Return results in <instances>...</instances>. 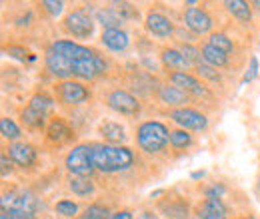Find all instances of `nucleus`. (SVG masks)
Masks as SVG:
<instances>
[{"label":"nucleus","instance_id":"1","mask_svg":"<svg viewBox=\"0 0 260 219\" xmlns=\"http://www.w3.org/2000/svg\"><path fill=\"white\" fill-rule=\"evenodd\" d=\"M92 154H94V167L100 171H106V173L126 169L134 161V156L128 148H120V146H112V144L94 146Z\"/></svg>","mask_w":260,"mask_h":219},{"label":"nucleus","instance_id":"2","mask_svg":"<svg viewBox=\"0 0 260 219\" xmlns=\"http://www.w3.org/2000/svg\"><path fill=\"white\" fill-rule=\"evenodd\" d=\"M168 140H170V134L160 122H146L138 127V144L148 154L160 152Z\"/></svg>","mask_w":260,"mask_h":219},{"label":"nucleus","instance_id":"3","mask_svg":"<svg viewBox=\"0 0 260 219\" xmlns=\"http://www.w3.org/2000/svg\"><path fill=\"white\" fill-rule=\"evenodd\" d=\"M66 169L70 173H74L76 178H90V173L96 169L92 148L86 144L72 148V152L66 156Z\"/></svg>","mask_w":260,"mask_h":219},{"label":"nucleus","instance_id":"4","mask_svg":"<svg viewBox=\"0 0 260 219\" xmlns=\"http://www.w3.org/2000/svg\"><path fill=\"white\" fill-rule=\"evenodd\" d=\"M106 68V64L102 62L98 56L92 58H80V60H72V76L82 78V80H92L98 74H102Z\"/></svg>","mask_w":260,"mask_h":219},{"label":"nucleus","instance_id":"5","mask_svg":"<svg viewBox=\"0 0 260 219\" xmlns=\"http://www.w3.org/2000/svg\"><path fill=\"white\" fill-rule=\"evenodd\" d=\"M170 118L176 122L178 125H182L184 129H194V132H200L206 127V116L196 112V110H190V108H182V110H174L170 114Z\"/></svg>","mask_w":260,"mask_h":219},{"label":"nucleus","instance_id":"6","mask_svg":"<svg viewBox=\"0 0 260 219\" xmlns=\"http://www.w3.org/2000/svg\"><path fill=\"white\" fill-rule=\"evenodd\" d=\"M64 26L70 34H74V36H78V38L90 36V34H92V28H94L92 20H90L84 12H80V10H74V12H70V14L66 16Z\"/></svg>","mask_w":260,"mask_h":219},{"label":"nucleus","instance_id":"7","mask_svg":"<svg viewBox=\"0 0 260 219\" xmlns=\"http://www.w3.org/2000/svg\"><path fill=\"white\" fill-rule=\"evenodd\" d=\"M58 96L64 104H82L90 98L88 88H84L80 82H72V80H66L58 86Z\"/></svg>","mask_w":260,"mask_h":219},{"label":"nucleus","instance_id":"8","mask_svg":"<svg viewBox=\"0 0 260 219\" xmlns=\"http://www.w3.org/2000/svg\"><path fill=\"white\" fill-rule=\"evenodd\" d=\"M50 50L56 52V54H60V56H64L68 60H80V58H92V56H96L86 46H78V44H74L70 40H58V42H54L50 46Z\"/></svg>","mask_w":260,"mask_h":219},{"label":"nucleus","instance_id":"9","mask_svg":"<svg viewBox=\"0 0 260 219\" xmlns=\"http://www.w3.org/2000/svg\"><path fill=\"white\" fill-rule=\"evenodd\" d=\"M108 106L114 112H120V114H126V116H132L140 110L138 100L134 96H130L128 92H122V90H116V92L108 96Z\"/></svg>","mask_w":260,"mask_h":219},{"label":"nucleus","instance_id":"10","mask_svg":"<svg viewBox=\"0 0 260 219\" xmlns=\"http://www.w3.org/2000/svg\"><path fill=\"white\" fill-rule=\"evenodd\" d=\"M184 22H186V26L194 32V34H206V32H210V28H212L210 16L204 10L194 8V6L184 12Z\"/></svg>","mask_w":260,"mask_h":219},{"label":"nucleus","instance_id":"11","mask_svg":"<svg viewBox=\"0 0 260 219\" xmlns=\"http://www.w3.org/2000/svg\"><path fill=\"white\" fill-rule=\"evenodd\" d=\"M46 66H48V70H50L54 76H58V78H68V76H72V60H68L64 56L52 52V50H48V54H46Z\"/></svg>","mask_w":260,"mask_h":219},{"label":"nucleus","instance_id":"12","mask_svg":"<svg viewBox=\"0 0 260 219\" xmlns=\"http://www.w3.org/2000/svg\"><path fill=\"white\" fill-rule=\"evenodd\" d=\"M170 80H172V84H174L176 88H180V90H184V92H192V94H198V96L206 94L204 86H202L196 78H192L190 74H186V72H172Z\"/></svg>","mask_w":260,"mask_h":219},{"label":"nucleus","instance_id":"13","mask_svg":"<svg viewBox=\"0 0 260 219\" xmlns=\"http://www.w3.org/2000/svg\"><path fill=\"white\" fill-rule=\"evenodd\" d=\"M8 154L12 157V161H16L22 167L32 165L34 159H36V152H34L32 146H28V144H10L8 146Z\"/></svg>","mask_w":260,"mask_h":219},{"label":"nucleus","instance_id":"14","mask_svg":"<svg viewBox=\"0 0 260 219\" xmlns=\"http://www.w3.org/2000/svg\"><path fill=\"white\" fill-rule=\"evenodd\" d=\"M146 28L156 36H170L172 34V22L158 12H150L146 16Z\"/></svg>","mask_w":260,"mask_h":219},{"label":"nucleus","instance_id":"15","mask_svg":"<svg viewBox=\"0 0 260 219\" xmlns=\"http://www.w3.org/2000/svg\"><path fill=\"white\" fill-rule=\"evenodd\" d=\"M198 219H226V209H224L222 201L208 197V199L204 201V205L200 207Z\"/></svg>","mask_w":260,"mask_h":219},{"label":"nucleus","instance_id":"16","mask_svg":"<svg viewBox=\"0 0 260 219\" xmlns=\"http://www.w3.org/2000/svg\"><path fill=\"white\" fill-rule=\"evenodd\" d=\"M102 42H104L106 48H110V50H114V52H122V50H126V46H128V36L122 30H104Z\"/></svg>","mask_w":260,"mask_h":219},{"label":"nucleus","instance_id":"17","mask_svg":"<svg viewBox=\"0 0 260 219\" xmlns=\"http://www.w3.org/2000/svg\"><path fill=\"white\" fill-rule=\"evenodd\" d=\"M48 138L52 142H56V144H62V142H66L70 138V127L60 118H56V120H52L50 125H48Z\"/></svg>","mask_w":260,"mask_h":219},{"label":"nucleus","instance_id":"18","mask_svg":"<svg viewBox=\"0 0 260 219\" xmlns=\"http://www.w3.org/2000/svg\"><path fill=\"white\" fill-rule=\"evenodd\" d=\"M158 94H160L162 102H166V104H186V100H188L186 92L176 88V86H160Z\"/></svg>","mask_w":260,"mask_h":219},{"label":"nucleus","instance_id":"19","mask_svg":"<svg viewBox=\"0 0 260 219\" xmlns=\"http://www.w3.org/2000/svg\"><path fill=\"white\" fill-rule=\"evenodd\" d=\"M100 134H102V138H104L106 142H110V144L122 142V140L126 138V136H124V127L120 124H116V122H106V124H102Z\"/></svg>","mask_w":260,"mask_h":219},{"label":"nucleus","instance_id":"20","mask_svg":"<svg viewBox=\"0 0 260 219\" xmlns=\"http://www.w3.org/2000/svg\"><path fill=\"white\" fill-rule=\"evenodd\" d=\"M202 58H204V62L208 64V66H226L228 64L226 54L220 52V50H216V48L210 46V44H206V46L202 48Z\"/></svg>","mask_w":260,"mask_h":219},{"label":"nucleus","instance_id":"21","mask_svg":"<svg viewBox=\"0 0 260 219\" xmlns=\"http://www.w3.org/2000/svg\"><path fill=\"white\" fill-rule=\"evenodd\" d=\"M226 8L230 14H234V16H236L238 20H242V22H248V20L252 18V12H250L248 4L242 2V0H228Z\"/></svg>","mask_w":260,"mask_h":219},{"label":"nucleus","instance_id":"22","mask_svg":"<svg viewBox=\"0 0 260 219\" xmlns=\"http://www.w3.org/2000/svg\"><path fill=\"white\" fill-rule=\"evenodd\" d=\"M28 106L32 108L34 112H38V114H42V116L46 118V116L52 114V110H54V100L48 98V96L40 94V96H34Z\"/></svg>","mask_w":260,"mask_h":219},{"label":"nucleus","instance_id":"23","mask_svg":"<svg viewBox=\"0 0 260 219\" xmlns=\"http://www.w3.org/2000/svg\"><path fill=\"white\" fill-rule=\"evenodd\" d=\"M98 20L102 22V26L106 28V30H120L118 26H120V22H122V18L114 12V8H108V10H100L98 12Z\"/></svg>","mask_w":260,"mask_h":219},{"label":"nucleus","instance_id":"24","mask_svg":"<svg viewBox=\"0 0 260 219\" xmlns=\"http://www.w3.org/2000/svg\"><path fill=\"white\" fill-rule=\"evenodd\" d=\"M68 188L72 189V193L76 195H88L94 191V184L90 182V178H72Z\"/></svg>","mask_w":260,"mask_h":219},{"label":"nucleus","instance_id":"25","mask_svg":"<svg viewBox=\"0 0 260 219\" xmlns=\"http://www.w3.org/2000/svg\"><path fill=\"white\" fill-rule=\"evenodd\" d=\"M36 207H38V201H36V197L32 193H20V195L14 197V203H12L10 209H26V211L34 213Z\"/></svg>","mask_w":260,"mask_h":219},{"label":"nucleus","instance_id":"26","mask_svg":"<svg viewBox=\"0 0 260 219\" xmlns=\"http://www.w3.org/2000/svg\"><path fill=\"white\" fill-rule=\"evenodd\" d=\"M162 62L166 66H170V68H182V66H186V60H184V56L180 54V50H174V48H166L162 50Z\"/></svg>","mask_w":260,"mask_h":219},{"label":"nucleus","instance_id":"27","mask_svg":"<svg viewBox=\"0 0 260 219\" xmlns=\"http://www.w3.org/2000/svg\"><path fill=\"white\" fill-rule=\"evenodd\" d=\"M210 42V46H214L216 50H220V52H224V54H228L230 50H232V40L228 38L226 34H212L210 38H208Z\"/></svg>","mask_w":260,"mask_h":219},{"label":"nucleus","instance_id":"28","mask_svg":"<svg viewBox=\"0 0 260 219\" xmlns=\"http://www.w3.org/2000/svg\"><path fill=\"white\" fill-rule=\"evenodd\" d=\"M44 116L42 114H38V112H34L32 108L28 106L26 110H22V122L26 125H30V127H42L44 125Z\"/></svg>","mask_w":260,"mask_h":219},{"label":"nucleus","instance_id":"29","mask_svg":"<svg viewBox=\"0 0 260 219\" xmlns=\"http://www.w3.org/2000/svg\"><path fill=\"white\" fill-rule=\"evenodd\" d=\"M0 134H2L6 140H16V138H20L18 125L14 124L12 120H8V118H2V120H0Z\"/></svg>","mask_w":260,"mask_h":219},{"label":"nucleus","instance_id":"30","mask_svg":"<svg viewBox=\"0 0 260 219\" xmlns=\"http://www.w3.org/2000/svg\"><path fill=\"white\" fill-rule=\"evenodd\" d=\"M80 219H112V217H110V213H108L106 207H102V205H90Z\"/></svg>","mask_w":260,"mask_h":219},{"label":"nucleus","instance_id":"31","mask_svg":"<svg viewBox=\"0 0 260 219\" xmlns=\"http://www.w3.org/2000/svg\"><path fill=\"white\" fill-rule=\"evenodd\" d=\"M190 142H192L190 136H188L186 132H182V129L170 134V144H172L174 148H186V146H190Z\"/></svg>","mask_w":260,"mask_h":219},{"label":"nucleus","instance_id":"32","mask_svg":"<svg viewBox=\"0 0 260 219\" xmlns=\"http://www.w3.org/2000/svg\"><path fill=\"white\" fill-rule=\"evenodd\" d=\"M180 54L184 56V60L188 64H196L198 58H200V52L196 50L194 46H190V44H182V46H180Z\"/></svg>","mask_w":260,"mask_h":219},{"label":"nucleus","instance_id":"33","mask_svg":"<svg viewBox=\"0 0 260 219\" xmlns=\"http://www.w3.org/2000/svg\"><path fill=\"white\" fill-rule=\"evenodd\" d=\"M56 211H58L60 215L70 217V215H76L78 207H76V203H72V201H58V203H56Z\"/></svg>","mask_w":260,"mask_h":219},{"label":"nucleus","instance_id":"34","mask_svg":"<svg viewBox=\"0 0 260 219\" xmlns=\"http://www.w3.org/2000/svg\"><path fill=\"white\" fill-rule=\"evenodd\" d=\"M114 6H116L114 12H116L120 18H122V16H124V18H134V16H136V10H134L130 4H126V2H120V4L116 2Z\"/></svg>","mask_w":260,"mask_h":219},{"label":"nucleus","instance_id":"35","mask_svg":"<svg viewBox=\"0 0 260 219\" xmlns=\"http://www.w3.org/2000/svg\"><path fill=\"white\" fill-rule=\"evenodd\" d=\"M198 72H200V76H204V78H208V80H212V82L220 80V74H216L214 68L208 66V64H198Z\"/></svg>","mask_w":260,"mask_h":219},{"label":"nucleus","instance_id":"36","mask_svg":"<svg viewBox=\"0 0 260 219\" xmlns=\"http://www.w3.org/2000/svg\"><path fill=\"white\" fill-rule=\"evenodd\" d=\"M256 74H258V58L252 56V58H250V68H248V72L244 74L242 82H244V84H246V82H252V80L256 78Z\"/></svg>","mask_w":260,"mask_h":219},{"label":"nucleus","instance_id":"37","mask_svg":"<svg viewBox=\"0 0 260 219\" xmlns=\"http://www.w3.org/2000/svg\"><path fill=\"white\" fill-rule=\"evenodd\" d=\"M42 6H44L52 16H58V14L62 12V6H64V4H62V2H54V0H44Z\"/></svg>","mask_w":260,"mask_h":219},{"label":"nucleus","instance_id":"38","mask_svg":"<svg viewBox=\"0 0 260 219\" xmlns=\"http://www.w3.org/2000/svg\"><path fill=\"white\" fill-rule=\"evenodd\" d=\"M8 54H10V56H14V58H18V60H26V50H24V48L10 46V48H8Z\"/></svg>","mask_w":260,"mask_h":219},{"label":"nucleus","instance_id":"39","mask_svg":"<svg viewBox=\"0 0 260 219\" xmlns=\"http://www.w3.org/2000/svg\"><path fill=\"white\" fill-rule=\"evenodd\" d=\"M0 161H2V176L10 173V169H12V163L6 159V156H4V154H2V157H0Z\"/></svg>","mask_w":260,"mask_h":219},{"label":"nucleus","instance_id":"40","mask_svg":"<svg viewBox=\"0 0 260 219\" xmlns=\"http://www.w3.org/2000/svg\"><path fill=\"white\" fill-rule=\"evenodd\" d=\"M112 219H132V213L130 211H118V213H114Z\"/></svg>","mask_w":260,"mask_h":219},{"label":"nucleus","instance_id":"41","mask_svg":"<svg viewBox=\"0 0 260 219\" xmlns=\"http://www.w3.org/2000/svg\"><path fill=\"white\" fill-rule=\"evenodd\" d=\"M204 176V171H196V173H192V178H202Z\"/></svg>","mask_w":260,"mask_h":219},{"label":"nucleus","instance_id":"42","mask_svg":"<svg viewBox=\"0 0 260 219\" xmlns=\"http://www.w3.org/2000/svg\"><path fill=\"white\" fill-rule=\"evenodd\" d=\"M254 6H256V8H260V0H254Z\"/></svg>","mask_w":260,"mask_h":219}]
</instances>
